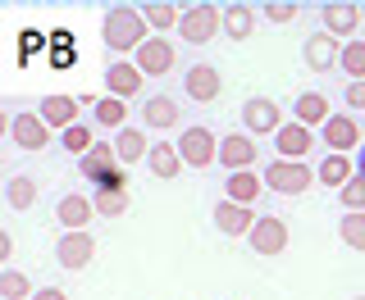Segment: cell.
I'll return each instance as SVG.
<instances>
[{
    "instance_id": "obj_24",
    "label": "cell",
    "mask_w": 365,
    "mask_h": 300,
    "mask_svg": "<svg viewBox=\"0 0 365 300\" xmlns=\"http://www.w3.org/2000/svg\"><path fill=\"white\" fill-rule=\"evenodd\" d=\"M356 173H361V164H351L347 155H329L324 164H319V173H315V178L324 182V187H334V191H342V187H347L351 178H356Z\"/></svg>"
},
{
    "instance_id": "obj_32",
    "label": "cell",
    "mask_w": 365,
    "mask_h": 300,
    "mask_svg": "<svg viewBox=\"0 0 365 300\" xmlns=\"http://www.w3.org/2000/svg\"><path fill=\"white\" fill-rule=\"evenodd\" d=\"M342 73L351 77V82H365V41H347L342 45Z\"/></svg>"
},
{
    "instance_id": "obj_6",
    "label": "cell",
    "mask_w": 365,
    "mask_h": 300,
    "mask_svg": "<svg viewBox=\"0 0 365 300\" xmlns=\"http://www.w3.org/2000/svg\"><path fill=\"white\" fill-rule=\"evenodd\" d=\"M142 87H146V73L133 60H110L106 64V91L114 100H133Z\"/></svg>"
},
{
    "instance_id": "obj_37",
    "label": "cell",
    "mask_w": 365,
    "mask_h": 300,
    "mask_svg": "<svg viewBox=\"0 0 365 300\" xmlns=\"http://www.w3.org/2000/svg\"><path fill=\"white\" fill-rule=\"evenodd\" d=\"M260 14H265L269 23H292V18H297V5H288V0H269Z\"/></svg>"
},
{
    "instance_id": "obj_25",
    "label": "cell",
    "mask_w": 365,
    "mask_h": 300,
    "mask_svg": "<svg viewBox=\"0 0 365 300\" xmlns=\"http://www.w3.org/2000/svg\"><path fill=\"white\" fill-rule=\"evenodd\" d=\"M114 155H119V164H137L142 155H151V150H146V132L142 128H123L114 136Z\"/></svg>"
},
{
    "instance_id": "obj_11",
    "label": "cell",
    "mask_w": 365,
    "mask_h": 300,
    "mask_svg": "<svg viewBox=\"0 0 365 300\" xmlns=\"http://www.w3.org/2000/svg\"><path fill=\"white\" fill-rule=\"evenodd\" d=\"M182 91H187L197 105H210V100L224 91L220 68H215V64H192V68H187V77H182Z\"/></svg>"
},
{
    "instance_id": "obj_20",
    "label": "cell",
    "mask_w": 365,
    "mask_h": 300,
    "mask_svg": "<svg viewBox=\"0 0 365 300\" xmlns=\"http://www.w3.org/2000/svg\"><path fill=\"white\" fill-rule=\"evenodd\" d=\"M324 141H329V155H347L351 146H365L361 141V128L347 119V114H334V119L324 123Z\"/></svg>"
},
{
    "instance_id": "obj_10",
    "label": "cell",
    "mask_w": 365,
    "mask_h": 300,
    "mask_svg": "<svg viewBox=\"0 0 365 300\" xmlns=\"http://www.w3.org/2000/svg\"><path fill=\"white\" fill-rule=\"evenodd\" d=\"M302 55H306V68H311V73H329V68L342 64V45H338V37H329V32H315V37H306Z\"/></svg>"
},
{
    "instance_id": "obj_41",
    "label": "cell",
    "mask_w": 365,
    "mask_h": 300,
    "mask_svg": "<svg viewBox=\"0 0 365 300\" xmlns=\"http://www.w3.org/2000/svg\"><path fill=\"white\" fill-rule=\"evenodd\" d=\"M361 178H365V146H361Z\"/></svg>"
},
{
    "instance_id": "obj_14",
    "label": "cell",
    "mask_w": 365,
    "mask_h": 300,
    "mask_svg": "<svg viewBox=\"0 0 365 300\" xmlns=\"http://www.w3.org/2000/svg\"><path fill=\"white\" fill-rule=\"evenodd\" d=\"M133 64L142 68L146 77H165L169 68H174V41H165V37H151L142 45V50L133 55Z\"/></svg>"
},
{
    "instance_id": "obj_22",
    "label": "cell",
    "mask_w": 365,
    "mask_h": 300,
    "mask_svg": "<svg viewBox=\"0 0 365 300\" xmlns=\"http://www.w3.org/2000/svg\"><path fill=\"white\" fill-rule=\"evenodd\" d=\"M356 23H361V5H347V0L324 5V32H329V37H351Z\"/></svg>"
},
{
    "instance_id": "obj_5",
    "label": "cell",
    "mask_w": 365,
    "mask_h": 300,
    "mask_svg": "<svg viewBox=\"0 0 365 300\" xmlns=\"http://www.w3.org/2000/svg\"><path fill=\"white\" fill-rule=\"evenodd\" d=\"M55 259H60V269H68V273L87 269V264L96 259V237L91 232H64L55 241Z\"/></svg>"
},
{
    "instance_id": "obj_15",
    "label": "cell",
    "mask_w": 365,
    "mask_h": 300,
    "mask_svg": "<svg viewBox=\"0 0 365 300\" xmlns=\"http://www.w3.org/2000/svg\"><path fill=\"white\" fill-rule=\"evenodd\" d=\"M260 218L251 214V205H233V200H220L215 205V227L228 237H251V227H256Z\"/></svg>"
},
{
    "instance_id": "obj_27",
    "label": "cell",
    "mask_w": 365,
    "mask_h": 300,
    "mask_svg": "<svg viewBox=\"0 0 365 300\" xmlns=\"http://www.w3.org/2000/svg\"><path fill=\"white\" fill-rule=\"evenodd\" d=\"M251 28H256V9H251V5H228L224 9V32L233 41H247Z\"/></svg>"
},
{
    "instance_id": "obj_19",
    "label": "cell",
    "mask_w": 365,
    "mask_h": 300,
    "mask_svg": "<svg viewBox=\"0 0 365 300\" xmlns=\"http://www.w3.org/2000/svg\"><path fill=\"white\" fill-rule=\"evenodd\" d=\"M182 123V109L174 96H146L142 105V128H178Z\"/></svg>"
},
{
    "instance_id": "obj_33",
    "label": "cell",
    "mask_w": 365,
    "mask_h": 300,
    "mask_svg": "<svg viewBox=\"0 0 365 300\" xmlns=\"http://www.w3.org/2000/svg\"><path fill=\"white\" fill-rule=\"evenodd\" d=\"M60 141H64V150H68V155H78V159H83L87 150L96 146V136H91V128H83V123H73V128H64V132H60Z\"/></svg>"
},
{
    "instance_id": "obj_35",
    "label": "cell",
    "mask_w": 365,
    "mask_h": 300,
    "mask_svg": "<svg viewBox=\"0 0 365 300\" xmlns=\"http://www.w3.org/2000/svg\"><path fill=\"white\" fill-rule=\"evenodd\" d=\"M338 237L347 241L351 250H365V214H342V223H338Z\"/></svg>"
},
{
    "instance_id": "obj_8",
    "label": "cell",
    "mask_w": 365,
    "mask_h": 300,
    "mask_svg": "<svg viewBox=\"0 0 365 300\" xmlns=\"http://www.w3.org/2000/svg\"><path fill=\"white\" fill-rule=\"evenodd\" d=\"M247 241H251V250H256V255H283V250H288V223H283V218H274V214H265L256 227H251Z\"/></svg>"
},
{
    "instance_id": "obj_7",
    "label": "cell",
    "mask_w": 365,
    "mask_h": 300,
    "mask_svg": "<svg viewBox=\"0 0 365 300\" xmlns=\"http://www.w3.org/2000/svg\"><path fill=\"white\" fill-rule=\"evenodd\" d=\"M114 159H119V155L110 150V141H96V146L83 155V164H78V168H83V178L101 182V187H123V178H119V168H114Z\"/></svg>"
},
{
    "instance_id": "obj_30",
    "label": "cell",
    "mask_w": 365,
    "mask_h": 300,
    "mask_svg": "<svg viewBox=\"0 0 365 300\" xmlns=\"http://www.w3.org/2000/svg\"><path fill=\"white\" fill-rule=\"evenodd\" d=\"M0 296H5V300H32L37 291H32V278H28V273L5 269V273H0Z\"/></svg>"
},
{
    "instance_id": "obj_26",
    "label": "cell",
    "mask_w": 365,
    "mask_h": 300,
    "mask_svg": "<svg viewBox=\"0 0 365 300\" xmlns=\"http://www.w3.org/2000/svg\"><path fill=\"white\" fill-rule=\"evenodd\" d=\"M260 187H265V178H256V173H228V200L233 205H251L260 195Z\"/></svg>"
},
{
    "instance_id": "obj_17",
    "label": "cell",
    "mask_w": 365,
    "mask_h": 300,
    "mask_svg": "<svg viewBox=\"0 0 365 300\" xmlns=\"http://www.w3.org/2000/svg\"><path fill=\"white\" fill-rule=\"evenodd\" d=\"M41 119H46V128H73V123H78V100L73 96H68V91H51V96H46L41 100Z\"/></svg>"
},
{
    "instance_id": "obj_40",
    "label": "cell",
    "mask_w": 365,
    "mask_h": 300,
    "mask_svg": "<svg viewBox=\"0 0 365 300\" xmlns=\"http://www.w3.org/2000/svg\"><path fill=\"white\" fill-rule=\"evenodd\" d=\"M32 300H68V296L60 291V286H41V291H37V296H32Z\"/></svg>"
},
{
    "instance_id": "obj_16",
    "label": "cell",
    "mask_w": 365,
    "mask_h": 300,
    "mask_svg": "<svg viewBox=\"0 0 365 300\" xmlns=\"http://www.w3.org/2000/svg\"><path fill=\"white\" fill-rule=\"evenodd\" d=\"M292 119L302 123V128H324L334 114H329V96L324 91H302V96L292 100Z\"/></svg>"
},
{
    "instance_id": "obj_2",
    "label": "cell",
    "mask_w": 365,
    "mask_h": 300,
    "mask_svg": "<svg viewBox=\"0 0 365 300\" xmlns=\"http://www.w3.org/2000/svg\"><path fill=\"white\" fill-rule=\"evenodd\" d=\"M178 155H182V164L187 168H210L215 159H220V136H215L210 128H201V123H192V128H182L178 136Z\"/></svg>"
},
{
    "instance_id": "obj_18",
    "label": "cell",
    "mask_w": 365,
    "mask_h": 300,
    "mask_svg": "<svg viewBox=\"0 0 365 300\" xmlns=\"http://www.w3.org/2000/svg\"><path fill=\"white\" fill-rule=\"evenodd\" d=\"M91 214H96V205H91L87 195H64V200L55 205V218H60L64 232H87Z\"/></svg>"
},
{
    "instance_id": "obj_34",
    "label": "cell",
    "mask_w": 365,
    "mask_h": 300,
    "mask_svg": "<svg viewBox=\"0 0 365 300\" xmlns=\"http://www.w3.org/2000/svg\"><path fill=\"white\" fill-rule=\"evenodd\" d=\"M142 14H146V23H151L155 32H169V28H178V23H182V9L178 5H146Z\"/></svg>"
},
{
    "instance_id": "obj_39",
    "label": "cell",
    "mask_w": 365,
    "mask_h": 300,
    "mask_svg": "<svg viewBox=\"0 0 365 300\" xmlns=\"http://www.w3.org/2000/svg\"><path fill=\"white\" fill-rule=\"evenodd\" d=\"M9 255H14V237L0 232V264H9Z\"/></svg>"
},
{
    "instance_id": "obj_38",
    "label": "cell",
    "mask_w": 365,
    "mask_h": 300,
    "mask_svg": "<svg viewBox=\"0 0 365 300\" xmlns=\"http://www.w3.org/2000/svg\"><path fill=\"white\" fill-rule=\"evenodd\" d=\"M342 96H347V105H351V109H365V82H351L347 91H342Z\"/></svg>"
},
{
    "instance_id": "obj_43",
    "label": "cell",
    "mask_w": 365,
    "mask_h": 300,
    "mask_svg": "<svg viewBox=\"0 0 365 300\" xmlns=\"http://www.w3.org/2000/svg\"><path fill=\"white\" fill-rule=\"evenodd\" d=\"M356 300H365V296H356Z\"/></svg>"
},
{
    "instance_id": "obj_4",
    "label": "cell",
    "mask_w": 365,
    "mask_h": 300,
    "mask_svg": "<svg viewBox=\"0 0 365 300\" xmlns=\"http://www.w3.org/2000/svg\"><path fill=\"white\" fill-rule=\"evenodd\" d=\"M311 182H315V173L306 164H297V159H274L265 168V187L279 191V195H302Z\"/></svg>"
},
{
    "instance_id": "obj_12",
    "label": "cell",
    "mask_w": 365,
    "mask_h": 300,
    "mask_svg": "<svg viewBox=\"0 0 365 300\" xmlns=\"http://www.w3.org/2000/svg\"><path fill=\"white\" fill-rule=\"evenodd\" d=\"M242 128H251L256 136L279 132L283 128V114H279V105H274L269 96H251L247 105H242Z\"/></svg>"
},
{
    "instance_id": "obj_13",
    "label": "cell",
    "mask_w": 365,
    "mask_h": 300,
    "mask_svg": "<svg viewBox=\"0 0 365 300\" xmlns=\"http://www.w3.org/2000/svg\"><path fill=\"white\" fill-rule=\"evenodd\" d=\"M9 136H14V146H23V150L51 146V128H46L41 114H14V119H9Z\"/></svg>"
},
{
    "instance_id": "obj_21",
    "label": "cell",
    "mask_w": 365,
    "mask_h": 300,
    "mask_svg": "<svg viewBox=\"0 0 365 300\" xmlns=\"http://www.w3.org/2000/svg\"><path fill=\"white\" fill-rule=\"evenodd\" d=\"M274 146H279V159H302L306 150L315 146L311 128H302V123H283L279 132H274Z\"/></svg>"
},
{
    "instance_id": "obj_23",
    "label": "cell",
    "mask_w": 365,
    "mask_h": 300,
    "mask_svg": "<svg viewBox=\"0 0 365 300\" xmlns=\"http://www.w3.org/2000/svg\"><path fill=\"white\" fill-rule=\"evenodd\" d=\"M146 168H151L155 173V178H178V173H182V155H178V146L174 141H155L151 146V155H146Z\"/></svg>"
},
{
    "instance_id": "obj_9",
    "label": "cell",
    "mask_w": 365,
    "mask_h": 300,
    "mask_svg": "<svg viewBox=\"0 0 365 300\" xmlns=\"http://www.w3.org/2000/svg\"><path fill=\"white\" fill-rule=\"evenodd\" d=\"M220 164L228 173H247L251 164H256V136L251 132H228L220 141Z\"/></svg>"
},
{
    "instance_id": "obj_42",
    "label": "cell",
    "mask_w": 365,
    "mask_h": 300,
    "mask_svg": "<svg viewBox=\"0 0 365 300\" xmlns=\"http://www.w3.org/2000/svg\"><path fill=\"white\" fill-rule=\"evenodd\" d=\"M361 18H365V5H361Z\"/></svg>"
},
{
    "instance_id": "obj_36",
    "label": "cell",
    "mask_w": 365,
    "mask_h": 300,
    "mask_svg": "<svg viewBox=\"0 0 365 300\" xmlns=\"http://www.w3.org/2000/svg\"><path fill=\"white\" fill-rule=\"evenodd\" d=\"M338 200L347 205V214H365V178H361V173H356V178H351L347 187L338 191Z\"/></svg>"
},
{
    "instance_id": "obj_3",
    "label": "cell",
    "mask_w": 365,
    "mask_h": 300,
    "mask_svg": "<svg viewBox=\"0 0 365 300\" xmlns=\"http://www.w3.org/2000/svg\"><path fill=\"white\" fill-rule=\"evenodd\" d=\"M220 28H224V9L220 5H187L182 9V23H178V32H182L187 45H205Z\"/></svg>"
},
{
    "instance_id": "obj_1",
    "label": "cell",
    "mask_w": 365,
    "mask_h": 300,
    "mask_svg": "<svg viewBox=\"0 0 365 300\" xmlns=\"http://www.w3.org/2000/svg\"><path fill=\"white\" fill-rule=\"evenodd\" d=\"M146 28H151V23H146L142 9H133V5H110L106 18H101V41H106L114 55H128V50L137 55L146 41H151V37H146Z\"/></svg>"
},
{
    "instance_id": "obj_29",
    "label": "cell",
    "mask_w": 365,
    "mask_h": 300,
    "mask_svg": "<svg viewBox=\"0 0 365 300\" xmlns=\"http://www.w3.org/2000/svg\"><path fill=\"white\" fill-rule=\"evenodd\" d=\"M91 205H96L101 218H119L123 210H128V187H101V195Z\"/></svg>"
},
{
    "instance_id": "obj_28",
    "label": "cell",
    "mask_w": 365,
    "mask_h": 300,
    "mask_svg": "<svg viewBox=\"0 0 365 300\" xmlns=\"http://www.w3.org/2000/svg\"><path fill=\"white\" fill-rule=\"evenodd\" d=\"M91 109H96V123H101V128H119V132H123V123H128V100L101 96Z\"/></svg>"
},
{
    "instance_id": "obj_31",
    "label": "cell",
    "mask_w": 365,
    "mask_h": 300,
    "mask_svg": "<svg viewBox=\"0 0 365 300\" xmlns=\"http://www.w3.org/2000/svg\"><path fill=\"white\" fill-rule=\"evenodd\" d=\"M5 200H9V210H32V200H37V182L32 178H9V187H5Z\"/></svg>"
}]
</instances>
